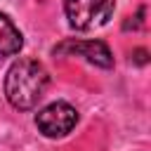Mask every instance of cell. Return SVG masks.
<instances>
[{"instance_id": "cell-1", "label": "cell", "mask_w": 151, "mask_h": 151, "mask_svg": "<svg viewBox=\"0 0 151 151\" xmlns=\"http://www.w3.org/2000/svg\"><path fill=\"white\" fill-rule=\"evenodd\" d=\"M50 76L38 59L21 57L17 59L5 76V97L19 111H31L45 97Z\"/></svg>"}, {"instance_id": "cell-2", "label": "cell", "mask_w": 151, "mask_h": 151, "mask_svg": "<svg viewBox=\"0 0 151 151\" xmlns=\"http://www.w3.org/2000/svg\"><path fill=\"white\" fill-rule=\"evenodd\" d=\"M116 0H64L68 26L76 31H92L113 17Z\"/></svg>"}, {"instance_id": "cell-3", "label": "cell", "mask_w": 151, "mask_h": 151, "mask_svg": "<svg viewBox=\"0 0 151 151\" xmlns=\"http://www.w3.org/2000/svg\"><path fill=\"white\" fill-rule=\"evenodd\" d=\"M78 123V111L66 104V101H54V104H47L45 109L38 111L35 116V125L38 130L50 137V139H57V137H64L68 134Z\"/></svg>"}, {"instance_id": "cell-4", "label": "cell", "mask_w": 151, "mask_h": 151, "mask_svg": "<svg viewBox=\"0 0 151 151\" xmlns=\"http://www.w3.org/2000/svg\"><path fill=\"white\" fill-rule=\"evenodd\" d=\"M64 52L85 57L90 64L101 66V68L113 66V54H111V50L104 40H66V42L54 47V54H64Z\"/></svg>"}, {"instance_id": "cell-5", "label": "cell", "mask_w": 151, "mask_h": 151, "mask_svg": "<svg viewBox=\"0 0 151 151\" xmlns=\"http://www.w3.org/2000/svg\"><path fill=\"white\" fill-rule=\"evenodd\" d=\"M21 47H24V35L12 24V19L0 12V59L19 54Z\"/></svg>"}, {"instance_id": "cell-6", "label": "cell", "mask_w": 151, "mask_h": 151, "mask_svg": "<svg viewBox=\"0 0 151 151\" xmlns=\"http://www.w3.org/2000/svg\"><path fill=\"white\" fill-rule=\"evenodd\" d=\"M142 17H144V7H142L134 17H130V19L123 24V28H125V31H130V28H142V24H144V19H142Z\"/></svg>"}, {"instance_id": "cell-7", "label": "cell", "mask_w": 151, "mask_h": 151, "mask_svg": "<svg viewBox=\"0 0 151 151\" xmlns=\"http://www.w3.org/2000/svg\"><path fill=\"white\" fill-rule=\"evenodd\" d=\"M132 61H134V64H139V66H142V64H146V61H149L146 50H134V52H132Z\"/></svg>"}]
</instances>
